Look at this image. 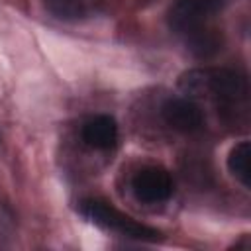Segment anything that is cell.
Returning a JSON list of instances; mask_svg holds the SVG:
<instances>
[{
    "label": "cell",
    "mask_w": 251,
    "mask_h": 251,
    "mask_svg": "<svg viewBox=\"0 0 251 251\" xmlns=\"http://www.w3.org/2000/svg\"><path fill=\"white\" fill-rule=\"evenodd\" d=\"M222 6L224 0H175L169 10L171 31L198 59H208L222 49V31L212 24Z\"/></svg>",
    "instance_id": "6da1fadb"
},
{
    "label": "cell",
    "mask_w": 251,
    "mask_h": 251,
    "mask_svg": "<svg viewBox=\"0 0 251 251\" xmlns=\"http://www.w3.org/2000/svg\"><path fill=\"white\" fill-rule=\"evenodd\" d=\"M186 94L202 96L222 108H235L247 98V80L233 69H192L178 80Z\"/></svg>",
    "instance_id": "7a4b0ae2"
},
{
    "label": "cell",
    "mask_w": 251,
    "mask_h": 251,
    "mask_svg": "<svg viewBox=\"0 0 251 251\" xmlns=\"http://www.w3.org/2000/svg\"><path fill=\"white\" fill-rule=\"evenodd\" d=\"M78 208L86 220H90L94 226H98L106 231H114L122 237H129V239H137V241H159L161 239V233L155 227L135 222L131 216L120 212L118 208H114L108 202L90 198V200H82Z\"/></svg>",
    "instance_id": "3957f363"
},
{
    "label": "cell",
    "mask_w": 251,
    "mask_h": 251,
    "mask_svg": "<svg viewBox=\"0 0 251 251\" xmlns=\"http://www.w3.org/2000/svg\"><path fill=\"white\" fill-rule=\"evenodd\" d=\"M131 190L139 202L159 204L173 196L175 182L169 171H165L163 167H145L135 173L131 180Z\"/></svg>",
    "instance_id": "277c9868"
},
{
    "label": "cell",
    "mask_w": 251,
    "mask_h": 251,
    "mask_svg": "<svg viewBox=\"0 0 251 251\" xmlns=\"http://www.w3.org/2000/svg\"><path fill=\"white\" fill-rule=\"evenodd\" d=\"M161 116L169 127L182 133L198 131L204 126V112L190 98H169L161 108Z\"/></svg>",
    "instance_id": "5b68a950"
},
{
    "label": "cell",
    "mask_w": 251,
    "mask_h": 251,
    "mask_svg": "<svg viewBox=\"0 0 251 251\" xmlns=\"http://www.w3.org/2000/svg\"><path fill=\"white\" fill-rule=\"evenodd\" d=\"M82 141L92 149H112L118 141V124L112 116L100 114L82 124Z\"/></svg>",
    "instance_id": "8992f818"
},
{
    "label": "cell",
    "mask_w": 251,
    "mask_h": 251,
    "mask_svg": "<svg viewBox=\"0 0 251 251\" xmlns=\"http://www.w3.org/2000/svg\"><path fill=\"white\" fill-rule=\"evenodd\" d=\"M227 169L229 173L245 186L251 188V143L239 141L227 153Z\"/></svg>",
    "instance_id": "52a82bcc"
},
{
    "label": "cell",
    "mask_w": 251,
    "mask_h": 251,
    "mask_svg": "<svg viewBox=\"0 0 251 251\" xmlns=\"http://www.w3.org/2000/svg\"><path fill=\"white\" fill-rule=\"evenodd\" d=\"M43 4L59 20H78L84 16L82 0H43Z\"/></svg>",
    "instance_id": "ba28073f"
}]
</instances>
